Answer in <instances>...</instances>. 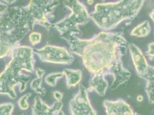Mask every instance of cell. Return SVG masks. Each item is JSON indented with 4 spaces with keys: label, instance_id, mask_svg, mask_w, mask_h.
Wrapping results in <instances>:
<instances>
[{
    "label": "cell",
    "instance_id": "6da1fadb",
    "mask_svg": "<svg viewBox=\"0 0 154 115\" xmlns=\"http://www.w3.org/2000/svg\"><path fill=\"white\" fill-rule=\"evenodd\" d=\"M71 52L82 59L85 68L91 75L112 76L110 89L116 90L128 81L131 73L125 69L122 57L128 49V43L122 32L103 31L89 39L75 35L64 38Z\"/></svg>",
    "mask_w": 154,
    "mask_h": 115
},
{
    "label": "cell",
    "instance_id": "7a4b0ae2",
    "mask_svg": "<svg viewBox=\"0 0 154 115\" xmlns=\"http://www.w3.org/2000/svg\"><path fill=\"white\" fill-rule=\"evenodd\" d=\"M33 52L32 48L28 46L13 47L11 52V59L0 74V95H6L15 100L17 98L14 90L16 86H19L20 93L26 90L31 77L22 71L33 72Z\"/></svg>",
    "mask_w": 154,
    "mask_h": 115
},
{
    "label": "cell",
    "instance_id": "3957f363",
    "mask_svg": "<svg viewBox=\"0 0 154 115\" xmlns=\"http://www.w3.org/2000/svg\"><path fill=\"white\" fill-rule=\"evenodd\" d=\"M145 0H119L97 4L90 19L104 31L115 29L122 21L133 20L141 10Z\"/></svg>",
    "mask_w": 154,
    "mask_h": 115
},
{
    "label": "cell",
    "instance_id": "277c9868",
    "mask_svg": "<svg viewBox=\"0 0 154 115\" xmlns=\"http://www.w3.org/2000/svg\"><path fill=\"white\" fill-rule=\"evenodd\" d=\"M35 24L29 8H12L0 17V40L13 47L33 30Z\"/></svg>",
    "mask_w": 154,
    "mask_h": 115
},
{
    "label": "cell",
    "instance_id": "5b68a950",
    "mask_svg": "<svg viewBox=\"0 0 154 115\" xmlns=\"http://www.w3.org/2000/svg\"><path fill=\"white\" fill-rule=\"evenodd\" d=\"M64 5L71 11L70 14L54 24L62 38L81 35L79 26L86 24L90 20V14L86 7L78 0H65Z\"/></svg>",
    "mask_w": 154,
    "mask_h": 115
},
{
    "label": "cell",
    "instance_id": "8992f818",
    "mask_svg": "<svg viewBox=\"0 0 154 115\" xmlns=\"http://www.w3.org/2000/svg\"><path fill=\"white\" fill-rule=\"evenodd\" d=\"M33 51L38 56L40 60L44 62L70 64L74 61V58L71 53L63 47L47 45L42 48Z\"/></svg>",
    "mask_w": 154,
    "mask_h": 115
},
{
    "label": "cell",
    "instance_id": "52a82bcc",
    "mask_svg": "<svg viewBox=\"0 0 154 115\" xmlns=\"http://www.w3.org/2000/svg\"><path fill=\"white\" fill-rule=\"evenodd\" d=\"M69 108L71 115H97L90 104L88 89L82 85H79L78 93L71 100Z\"/></svg>",
    "mask_w": 154,
    "mask_h": 115
},
{
    "label": "cell",
    "instance_id": "ba28073f",
    "mask_svg": "<svg viewBox=\"0 0 154 115\" xmlns=\"http://www.w3.org/2000/svg\"><path fill=\"white\" fill-rule=\"evenodd\" d=\"M128 50L137 74L139 77L143 78L149 66L146 58L141 50L134 43L129 44Z\"/></svg>",
    "mask_w": 154,
    "mask_h": 115
},
{
    "label": "cell",
    "instance_id": "9c48e42d",
    "mask_svg": "<svg viewBox=\"0 0 154 115\" xmlns=\"http://www.w3.org/2000/svg\"><path fill=\"white\" fill-rule=\"evenodd\" d=\"M106 115H135L131 107L122 99L105 100L103 102Z\"/></svg>",
    "mask_w": 154,
    "mask_h": 115
},
{
    "label": "cell",
    "instance_id": "30bf717a",
    "mask_svg": "<svg viewBox=\"0 0 154 115\" xmlns=\"http://www.w3.org/2000/svg\"><path fill=\"white\" fill-rule=\"evenodd\" d=\"M62 107L63 103L61 101H57L50 107L39 96H36L32 106V115H56Z\"/></svg>",
    "mask_w": 154,
    "mask_h": 115
},
{
    "label": "cell",
    "instance_id": "8fae6325",
    "mask_svg": "<svg viewBox=\"0 0 154 115\" xmlns=\"http://www.w3.org/2000/svg\"><path fill=\"white\" fill-rule=\"evenodd\" d=\"M103 75H91L89 82L88 92L94 91L99 96H104L109 88V83Z\"/></svg>",
    "mask_w": 154,
    "mask_h": 115
},
{
    "label": "cell",
    "instance_id": "7c38bea8",
    "mask_svg": "<svg viewBox=\"0 0 154 115\" xmlns=\"http://www.w3.org/2000/svg\"><path fill=\"white\" fill-rule=\"evenodd\" d=\"M146 82L145 91L147 95L148 102L154 104V66H149L147 71L143 77Z\"/></svg>",
    "mask_w": 154,
    "mask_h": 115
},
{
    "label": "cell",
    "instance_id": "4fadbf2b",
    "mask_svg": "<svg viewBox=\"0 0 154 115\" xmlns=\"http://www.w3.org/2000/svg\"><path fill=\"white\" fill-rule=\"evenodd\" d=\"M63 73L66 78L67 88L77 86L82 79V73L80 70L66 69L63 71Z\"/></svg>",
    "mask_w": 154,
    "mask_h": 115
},
{
    "label": "cell",
    "instance_id": "5bb4252c",
    "mask_svg": "<svg viewBox=\"0 0 154 115\" xmlns=\"http://www.w3.org/2000/svg\"><path fill=\"white\" fill-rule=\"evenodd\" d=\"M151 31L149 22L146 20L135 26L131 32V35L137 38H144L148 36Z\"/></svg>",
    "mask_w": 154,
    "mask_h": 115
},
{
    "label": "cell",
    "instance_id": "9a60e30c",
    "mask_svg": "<svg viewBox=\"0 0 154 115\" xmlns=\"http://www.w3.org/2000/svg\"><path fill=\"white\" fill-rule=\"evenodd\" d=\"M42 78L37 77L36 78L32 80L31 82V88L37 94L44 96L45 94V89L42 86Z\"/></svg>",
    "mask_w": 154,
    "mask_h": 115
},
{
    "label": "cell",
    "instance_id": "2e32d148",
    "mask_svg": "<svg viewBox=\"0 0 154 115\" xmlns=\"http://www.w3.org/2000/svg\"><path fill=\"white\" fill-rule=\"evenodd\" d=\"M64 76L62 73H54L47 75L45 78L46 83L51 86H55L57 83V80Z\"/></svg>",
    "mask_w": 154,
    "mask_h": 115
},
{
    "label": "cell",
    "instance_id": "e0dca14e",
    "mask_svg": "<svg viewBox=\"0 0 154 115\" xmlns=\"http://www.w3.org/2000/svg\"><path fill=\"white\" fill-rule=\"evenodd\" d=\"M12 48L13 47L10 44L0 40V59L8 56Z\"/></svg>",
    "mask_w": 154,
    "mask_h": 115
},
{
    "label": "cell",
    "instance_id": "ac0fdd59",
    "mask_svg": "<svg viewBox=\"0 0 154 115\" xmlns=\"http://www.w3.org/2000/svg\"><path fill=\"white\" fill-rule=\"evenodd\" d=\"M14 109L12 103H5L0 104V115H12Z\"/></svg>",
    "mask_w": 154,
    "mask_h": 115
},
{
    "label": "cell",
    "instance_id": "d6986e66",
    "mask_svg": "<svg viewBox=\"0 0 154 115\" xmlns=\"http://www.w3.org/2000/svg\"><path fill=\"white\" fill-rule=\"evenodd\" d=\"M31 96L30 93H27L22 96L18 101V105L20 108L22 110H26L29 108V104L28 102V98Z\"/></svg>",
    "mask_w": 154,
    "mask_h": 115
},
{
    "label": "cell",
    "instance_id": "ffe728a7",
    "mask_svg": "<svg viewBox=\"0 0 154 115\" xmlns=\"http://www.w3.org/2000/svg\"><path fill=\"white\" fill-rule=\"evenodd\" d=\"M29 41L33 45H38L41 42L42 35L40 33L36 32H32L29 35Z\"/></svg>",
    "mask_w": 154,
    "mask_h": 115
},
{
    "label": "cell",
    "instance_id": "44dd1931",
    "mask_svg": "<svg viewBox=\"0 0 154 115\" xmlns=\"http://www.w3.org/2000/svg\"><path fill=\"white\" fill-rule=\"evenodd\" d=\"M146 55L149 57L154 58V42L150 43L148 46V50Z\"/></svg>",
    "mask_w": 154,
    "mask_h": 115
},
{
    "label": "cell",
    "instance_id": "7402d4cb",
    "mask_svg": "<svg viewBox=\"0 0 154 115\" xmlns=\"http://www.w3.org/2000/svg\"><path fill=\"white\" fill-rule=\"evenodd\" d=\"M53 95L54 98L58 101H61L63 98V94L59 91H55L53 92Z\"/></svg>",
    "mask_w": 154,
    "mask_h": 115
},
{
    "label": "cell",
    "instance_id": "603a6c76",
    "mask_svg": "<svg viewBox=\"0 0 154 115\" xmlns=\"http://www.w3.org/2000/svg\"><path fill=\"white\" fill-rule=\"evenodd\" d=\"M36 74L37 76V77H43V76L45 74V71L42 69H40V68H37L36 69Z\"/></svg>",
    "mask_w": 154,
    "mask_h": 115
},
{
    "label": "cell",
    "instance_id": "cb8c5ba5",
    "mask_svg": "<svg viewBox=\"0 0 154 115\" xmlns=\"http://www.w3.org/2000/svg\"><path fill=\"white\" fill-rule=\"evenodd\" d=\"M7 9V6L0 2V14L4 13Z\"/></svg>",
    "mask_w": 154,
    "mask_h": 115
},
{
    "label": "cell",
    "instance_id": "d4e9b609",
    "mask_svg": "<svg viewBox=\"0 0 154 115\" xmlns=\"http://www.w3.org/2000/svg\"><path fill=\"white\" fill-rule=\"evenodd\" d=\"M136 99H137V101L138 102H141V101H143V100L144 98H143V96H141V95H139V96L137 97Z\"/></svg>",
    "mask_w": 154,
    "mask_h": 115
},
{
    "label": "cell",
    "instance_id": "484cf974",
    "mask_svg": "<svg viewBox=\"0 0 154 115\" xmlns=\"http://www.w3.org/2000/svg\"><path fill=\"white\" fill-rule=\"evenodd\" d=\"M149 17L151 18V19L152 20V21L154 22V11L152 12L149 14Z\"/></svg>",
    "mask_w": 154,
    "mask_h": 115
},
{
    "label": "cell",
    "instance_id": "4316f807",
    "mask_svg": "<svg viewBox=\"0 0 154 115\" xmlns=\"http://www.w3.org/2000/svg\"><path fill=\"white\" fill-rule=\"evenodd\" d=\"M4 1L7 2V3H8V4H12V3H13V2H14L16 0H4Z\"/></svg>",
    "mask_w": 154,
    "mask_h": 115
},
{
    "label": "cell",
    "instance_id": "83f0119b",
    "mask_svg": "<svg viewBox=\"0 0 154 115\" xmlns=\"http://www.w3.org/2000/svg\"><path fill=\"white\" fill-rule=\"evenodd\" d=\"M56 115H65V114H64V112H63V111H62V110H61L59 111L58 112V113Z\"/></svg>",
    "mask_w": 154,
    "mask_h": 115
},
{
    "label": "cell",
    "instance_id": "f1b7e54d",
    "mask_svg": "<svg viewBox=\"0 0 154 115\" xmlns=\"http://www.w3.org/2000/svg\"><path fill=\"white\" fill-rule=\"evenodd\" d=\"M28 115V114H26V113H23V114H22V115Z\"/></svg>",
    "mask_w": 154,
    "mask_h": 115
}]
</instances>
